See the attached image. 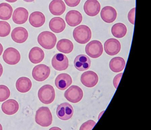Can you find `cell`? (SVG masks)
<instances>
[{"instance_id":"cell-1","label":"cell","mask_w":151,"mask_h":130,"mask_svg":"<svg viewBox=\"0 0 151 130\" xmlns=\"http://www.w3.org/2000/svg\"><path fill=\"white\" fill-rule=\"evenodd\" d=\"M35 121L43 127H47L52 124V116L48 107H40L37 110L35 116Z\"/></svg>"},{"instance_id":"cell-2","label":"cell","mask_w":151,"mask_h":130,"mask_svg":"<svg viewBox=\"0 0 151 130\" xmlns=\"http://www.w3.org/2000/svg\"><path fill=\"white\" fill-rule=\"evenodd\" d=\"M73 36L77 42L80 44H85L91 38V31L86 25H79L74 29Z\"/></svg>"},{"instance_id":"cell-3","label":"cell","mask_w":151,"mask_h":130,"mask_svg":"<svg viewBox=\"0 0 151 130\" xmlns=\"http://www.w3.org/2000/svg\"><path fill=\"white\" fill-rule=\"evenodd\" d=\"M38 42L43 48L47 50L52 49L57 42L56 36L49 31H44L39 35Z\"/></svg>"},{"instance_id":"cell-4","label":"cell","mask_w":151,"mask_h":130,"mask_svg":"<svg viewBox=\"0 0 151 130\" xmlns=\"http://www.w3.org/2000/svg\"><path fill=\"white\" fill-rule=\"evenodd\" d=\"M38 95L40 100L45 104L52 103L55 99V93L52 86L45 85L39 90Z\"/></svg>"},{"instance_id":"cell-5","label":"cell","mask_w":151,"mask_h":130,"mask_svg":"<svg viewBox=\"0 0 151 130\" xmlns=\"http://www.w3.org/2000/svg\"><path fill=\"white\" fill-rule=\"evenodd\" d=\"M83 96V90L76 85L71 86L64 93V97L70 102L76 103L82 100Z\"/></svg>"},{"instance_id":"cell-6","label":"cell","mask_w":151,"mask_h":130,"mask_svg":"<svg viewBox=\"0 0 151 130\" xmlns=\"http://www.w3.org/2000/svg\"><path fill=\"white\" fill-rule=\"evenodd\" d=\"M85 51L86 53L91 58H99L103 53V46L100 41L92 40L86 45Z\"/></svg>"},{"instance_id":"cell-7","label":"cell","mask_w":151,"mask_h":130,"mask_svg":"<svg viewBox=\"0 0 151 130\" xmlns=\"http://www.w3.org/2000/svg\"><path fill=\"white\" fill-rule=\"evenodd\" d=\"M50 72L51 70L48 66L44 64H39L33 68L32 76L35 80L42 82L49 77Z\"/></svg>"},{"instance_id":"cell-8","label":"cell","mask_w":151,"mask_h":130,"mask_svg":"<svg viewBox=\"0 0 151 130\" xmlns=\"http://www.w3.org/2000/svg\"><path fill=\"white\" fill-rule=\"evenodd\" d=\"M4 61L9 65H15L21 60V54L19 51L14 48H9L6 49L3 55Z\"/></svg>"},{"instance_id":"cell-9","label":"cell","mask_w":151,"mask_h":130,"mask_svg":"<svg viewBox=\"0 0 151 130\" xmlns=\"http://www.w3.org/2000/svg\"><path fill=\"white\" fill-rule=\"evenodd\" d=\"M74 109L71 104L63 103L59 105L56 110V114L59 118L63 120L70 119L73 115Z\"/></svg>"},{"instance_id":"cell-10","label":"cell","mask_w":151,"mask_h":130,"mask_svg":"<svg viewBox=\"0 0 151 130\" xmlns=\"http://www.w3.org/2000/svg\"><path fill=\"white\" fill-rule=\"evenodd\" d=\"M52 64L53 68L56 70L59 71L65 70L68 67V59L63 54H56L52 59Z\"/></svg>"},{"instance_id":"cell-11","label":"cell","mask_w":151,"mask_h":130,"mask_svg":"<svg viewBox=\"0 0 151 130\" xmlns=\"http://www.w3.org/2000/svg\"><path fill=\"white\" fill-rule=\"evenodd\" d=\"M81 82L85 86L93 87L99 82V77L94 72L88 71L85 72L81 75Z\"/></svg>"},{"instance_id":"cell-12","label":"cell","mask_w":151,"mask_h":130,"mask_svg":"<svg viewBox=\"0 0 151 130\" xmlns=\"http://www.w3.org/2000/svg\"><path fill=\"white\" fill-rule=\"evenodd\" d=\"M104 49L105 52L109 55H116L121 50V43L116 39H109L104 43Z\"/></svg>"},{"instance_id":"cell-13","label":"cell","mask_w":151,"mask_h":130,"mask_svg":"<svg viewBox=\"0 0 151 130\" xmlns=\"http://www.w3.org/2000/svg\"><path fill=\"white\" fill-rule=\"evenodd\" d=\"M85 13L90 17H94L99 13L101 5L97 0H87L83 7Z\"/></svg>"},{"instance_id":"cell-14","label":"cell","mask_w":151,"mask_h":130,"mask_svg":"<svg viewBox=\"0 0 151 130\" xmlns=\"http://www.w3.org/2000/svg\"><path fill=\"white\" fill-rule=\"evenodd\" d=\"M29 33L25 28L22 27L15 28L12 33L11 38L14 42L19 44L24 43L28 39Z\"/></svg>"},{"instance_id":"cell-15","label":"cell","mask_w":151,"mask_h":130,"mask_svg":"<svg viewBox=\"0 0 151 130\" xmlns=\"http://www.w3.org/2000/svg\"><path fill=\"white\" fill-rule=\"evenodd\" d=\"M101 17L105 22L111 23L115 21L117 12L114 7L110 6L104 7L101 12Z\"/></svg>"},{"instance_id":"cell-16","label":"cell","mask_w":151,"mask_h":130,"mask_svg":"<svg viewBox=\"0 0 151 130\" xmlns=\"http://www.w3.org/2000/svg\"><path fill=\"white\" fill-rule=\"evenodd\" d=\"M91 61L90 58L85 55H79L74 60L75 68L80 71L87 70L91 67Z\"/></svg>"},{"instance_id":"cell-17","label":"cell","mask_w":151,"mask_h":130,"mask_svg":"<svg viewBox=\"0 0 151 130\" xmlns=\"http://www.w3.org/2000/svg\"><path fill=\"white\" fill-rule=\"evenodd\" d=\"M55 83L57 88L60 90H65L72 84V79L69 74L61 73L56 77Z\"/></svg>"},{"instance_id":"cell-18","label":"cell","mask_w":151,"mask_h":130,"mask_svg":"<svg viewBox=\"0 0 151 130\" xmlns=\"http://www.w3.org/2000/svg\"><path fill=\"white\" fill-rule=\"evenodd\" d=\"M67 24L71 27H75L79 25L83 20L82 14L77 10H72L69 11L65 17Z\"/></svg>"},{"instance_id":"cell-19","label":"cell","mask_w":151,"mask_h":130,"mask_svg":"<svg viewBox=\"0 0 151 130\" xmlns=\"http://www.w3.org/2000/svg\"><path fill=\"white\" fill-rule=\"evenodd\" d=\"M29 17L28 10L23 7L17 8L13 14V20L15 23L22 25L25 23Z\"/></svg>"},{"instance_id":"cell-20","label":"cell","mask_w":151,"mask_h":130,"mask_svg":"<svg viewBox=\"0 0 151 130\" xmlns=\"http://www.w3.org/2000/svg\"><path fill=\"white\" fill-rule=\"evenodd\" d=\"M19 108L18 102L14 99L7 100L1 105L2 111L8 115H14L18 111Z\"/></svg>"},{"instance_id":"cell-21","label":"cell","mask_w":151,"mask_h":130,"mask_svg":"<svg viewBox=\"0 0 151 130\" xmlns=\"http://www.w3.org/2000/svg\"><path fill=\"white\" fill-rule=\"evenodd\" d=\"M49 9L53 15H61L65 12L66 6L62 0H53L49 4Z\"/></svg>"},{"instance_id":"cell-22","label":"cell","mask_w":151,"mask_h":130,"mask_svg":"<svg viewBox=\"0 0 151 130\" xmlns=\"http://www.w3.org/2000/svg\"><path fill=\"white\" fill-rule=\"evenodd\" d=\"M50 30L56 33H60L66 28V23L64 20L60 17H55L50 20L49 24Z\"/></svg>"},{"instance_id":"cell-23","label":"cell","mask_w":151,"mask_h":130,"mask_svg":"<svg viewBox=\"0 0 151 130\" xmlns=\"http://www.w3.org/2000/svg\"><path fill=\"white\" fill-rule=\"evenodd\" d=\"M29 22L33 27L39 28L44 25L45 22V17L43 13L39 11H36L31 14Z\"/></svg>"},{"instance_id":"cell-24","label":"cell","mask_w":151,"mask_h":130,"mask_svg":"<svg viewBox=\"0 0 151 130\" xmlns=\"http://www.w3.org/2000/svg\"><path fill=\"white\" fill-rule=\"evenodd\" d=\"M45 53L41 48L35 47L31 49L29 55V59L32 63L37 64L42 62L45 58Z\"/></svg>"},{"instance_id":"cell-25","label":"cell","mask_w":151,"mask_h":130,"mask_svg":"<svg viewBox=\"0 0 151 130\" xmlns=\"http://www.w3.org/2000/svg\"><path fill=\"white\" fill-rule=\"evenodd\" d=\"M16 87L18 92L26 93L30 91L32 87L31 80L26 77L19 78L16 82Z\"/></svg>"},{"instance_id":"cell-26","label":"cell","mask_w":151,"mask_h":130,"mask_svg":"<svg viewBox=\"0 0 151 130\" xmlns=\"http://www.w3.org/2000/svg\"><path fill=\"white\" fill-rule=\"evenodd\" d=\"M125 66V61L121 57H114L111 59L109 62V68L114 72H122Z\"/></svg>"},{"instance_id":"cell-27","label":"cell","mask_w":151,"mask_h":130,"mask_svg":"<svg viewBox=\"0 0 151 130\" xmlns=\"http://www.w3.org/2000/svg\"><path fill=\"white\" fill-rule=\"evenodd\" d=\"M56 48L58 51L61 53L69 54L73 51L74 45L69 40L63 39L58 41Z\"/></svg>"},{"instance_id":"cell-28","label":"cell","mask_w":151,"mask_h":130,"mask_svg":"<svg viewBox=\"0 0 151 130\" xmlns=\"http://www.w3.org/2000/svg\"><path fill=\"white\" fill-rule=\"evenodd\" d=\"M127 27L124 24L118 23L112 26L111 32L113 36L117 38H123L126 34Z\"/></svg>"},{"instance_id":"cell-29","label":"cell","mask_w":151,"mask_h":130,"mask_svg":"<svg viewBox=\"0 0 151 130\" xmlns=\"http://www.w3.org/2000/svg\"><path fill=\"white\" fill-rule=\"evenodd\" d=\"M13 9L11 5L7 3L0 4V19L9 20L12 16Z\"/></svg>"},{"instance_id":"cell-30","label":"cell","mask_w":151,"mask_h":130,"mask_svg":"<svg viewBox=\"0 0 151 130\" xmlns=\"http://www.w3.org/2000/svg\"><path fill=\"white\" fill-rule=\"evenodd\" d=\"M11 31V26L7 22L0 21V37H7Z\"/></svg>"},{"instance_id":"cell-31","label":"cell","mask_w":151,"mask_h":130,"mask_svg":"<svg viewBox=\"0 0 151 130\" xmlns=\"http://www.w3.org/2000/svg\"><path fill=\"white\" fill-rule=\"evenodd\" d=\"M10 95L9 88L4 85H0V102L7 100Z\"/></svg>"},{"instance_id":"cell-32","label":"cell","mask_w":151,"mask_h":130,"mask_svg":"<svg viewBox=\"0 0 151 130\" xmlns=\"http://www.w3.org/2000/svg\"><path fill=\"white\" fill-rule=\"evenodd\" d=\"M96 123L94 122L93 120H89L88 121H86L85 123L83 124L80 126V130H92L93 128V127L95 126L96 125Z\"/></svg>"},{"instance_id":"cell-33","label":"cell","mask_w":151,"mask_h":130,"mask_svg":"<svg viewBox=\"0 0 151 130\" xmlns=\"http://www.w3.org/2000/svg\"><path fill=\"white\" fill-rule=\"evenodd\" d=\"M135 10H136L135 8L131 9L129 12L128 15V20H129V22L133 25L135 24Z\"/></svg>"},{"instance_id":"cell-34","label":"cell","mask_w":151,"mask_h":130,"mask_svg":"<svg viewBox=\"0 0 151 130\" xmlns=\"http://www.w3.org/2000/svg\"><path fill=\"white\" fill-rule=\"evenodd\" d=\"M66 5L70 7H74L79 5L81 0H64Z\"/></svg>"},{"instance_id":"cell-35","label":"cell","mask_w":151,"mask_h":130,"mask_svg":"<svg viewBox=\"0 0 151 130\" xmlns=\"http://www.w3.org/2000/svg\"><path fill=\"white\" fill-rule=\"evenodd\" d=\"M122 75L123 73H120V74H117L114 78V80H113V84H114V86L116 89H117V87H118L119 82L121 80V78H122Z\"/></svg>"},{"instance_id":"cell-36","label":"cell","mask_w":151,"mask_h":130,"mask_svg":"<svg viewBox=\"0 0 151 130\" xmlns=\"http://www.w3.org/2000/svg\"><path fill=\"white\" fill-rule=\"evenodd\" d=\"M3 67H2V65H1V64L0 63V77H1V75H2V73H3Z\"/></svg>"},{"instance_id":"cell-37","label":"cell","mask_w":151,"mask_h":130,"mask_svg":"<svg viewBox=\"0 0 151 130\" xmlns=\"http://www.w3.org/2000/svg\"><path fill=\"white\" fill-rule=\"evenodd\" d=\"M3 51V47L2 45L0 43V56L2 54Z\"/></svg>"},{"instance_id":"cell-38","label":"cell","mask_w":151,"mask_h":130,"mask_svg":"<svg viewBox=\"0 0 151 130\" xmlns=\"http://www.w3.org/2000/svg\"><path fill=\"white\" fill-rule=\"evenodd\" d=\"M5 1L9 2V3H14V2H16L17 0H5Z\"/></svg>"},{"instance_id":"cell-39","label":"cell","mask_w":151,"mask_h":130,"mask_svg":"<svg viewBox=\"0 0 151 130\" xmlns=\"http://www.w3.org/2000/svg\"><path fill=\"white\" fill-rule=\"evenodd\" d=\"M23 1H25V2H31L34 1L35 0H23Z\"/></svg>"},{"instance_id":"cell-40","label":"cell","mask_w":151,"mask_h":130,"mask_svg":"<svg viewBox=\"0 0 151 130\" xmlns=\"http://www.w3.org/2000/svg\"><path fill=\"white\" fill-rule=\"evenodd\" d=\"M2 129H3V128H2V126H1V125L0 124V130H2Z\"/></svg>"}]
</instances>
